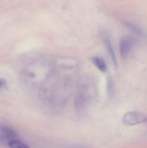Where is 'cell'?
<instances>
[{
	"label": "cell",
	"mask_w": 147,
	"mask_h": 148,
	"mask_svg": "<svg viewBox=\"0 0 147 148\" xmlns=\"http://www.w3.org/2000/svg\"><path fill=\"white\" fill-rule=\"evenodd\" d=\"M122 121L125 125H136L147 121V116L141 111H130L124 115Z\"/></svg>",
	"instance_id": "1"
},
{
	"label": "cell",
	"mask_w": 147,
	"mask_h": 148,
	"mask_svg": "<svg viewBox=\"0 0 147 148\" xmlns=\"http://www.w3.org/2000/svg\"><path fill=\"white\" fill-rule=\"evenodd\" d=\"M134 45V40L130 36L122 38L120 41V51L122 58H126L131 53Z\"/></svg>",
	"instance_id": "2"
},
{
	"label": "cell",
	"mask_w": 147,
	"mask_h": 148,
	"mask_svg": "<svg viewBox=\"0 0 147 148\" xmlns=\"http://www.w3.org/2000/svg\"><path fill=\"white\" fill-rule=\"evenodd\" d=\"M101 36H102V38L103 40L104 43H105V48H106L107 51L109 53L111 59H112V62H113V64L115 65V67H118V62H117L116 55H115V51H114L113 47H112V43H111L109 35L108 34L107 32L102 31L101 33Z\"/></svg>",
	"instance_id": "3"
},
{
	"label": "cell",
	"mask_w": 147,
	"mask_h": 148,
	"mask_svg": "<svg viewBox=\"0 0 147 148\" xmlns=\"http://www.w3.org/2000/svg\"><path fill=\"white\" fill-rule=\"evenodd\" d=\"M1 134L5 137L6 139H8L9 141L12 140H17L18 139V135L17 132L12 130L11 128L8 127H3L1 130Z\"/></svg>",
	"instance_id": "4"
},
{
	"label": "cell",
	"mask_w": 147,
	"mask_h": 148,
	"mask_svg": "<svg viewBox=\"0 0 147 148\" xmlns=\"http://www.w3.org/2000/svg\"><path fill=\"white\" fill-rule=\"evenodd\" d=\"M92 63L95 65L97 68L99 69L101 72H104L106 71L107 69V66L106 64H105V61L102 59H101L100 57H98V56H94L91 59Z\"/></svg>",
	"instance_id": "5"
},
{
	"label": "cell",
	"mask_w": 147,
	"mask_h": 148,
	"mask_svg": "<svg viewBox=\"0 0 147 148\" xmlns=\"http://www.w3.org/2000/svg\"><path fill=\"white\" fill-rule=\"evenodd\" d=\"M124 24H125V25L128 28H129L130 30H131L132 31H133L134 33H137V34L139 35V36H146V34H145V33L144 32V30H143L141 27H138V26L134 25L133 23H130V22H125V23H124Z\"/></svg>",
	"instance_id": "6"
},
{
	"label": "cell",
	"mask_w": 147,
	"mask_h": 148,
	"mask_svg": "<svg viewBox=\"0 0 147 148\" xmlns=\"http://www.w3.org/2000/svg\"><path fill=\"white\" fill-rule=\"evenodd\" d=\"M8 145L10 148H30L27 144L21 142L18 139L9 141Z\"/></svg>",
	"instance_id": "7"
},
{
	"label": "cell",
	"mask_w": 147,
	"mask_h": 148,
	"mask_svg": "<svg viewBox=\"0 0 147 148\" xmlns=\"http://www.w3.org/2000/svg\"><path fill=\"white\" fill-rule=\"evenodd\" d=\"M66 148H86L85 146L83 145H72L70 146V147H68Z\"/></svg>",
	"instance_id": "8"
},
{
	"label": "cell",
	"mask_w": 147,
	"mask_h": 148,
	"mask_svg": "<svg viewBox=\"0 0 147 148\" xmlns=\"http://www.w3.org/2000/svg\"><path fill=\"white\" fill-rule=\"evenodd\" d=\"M3 85H4V83H3L2 80H1V79H0V88H1V87H2Z\"/></svg>",
	"instance_id": "9"
}]
</instances>
